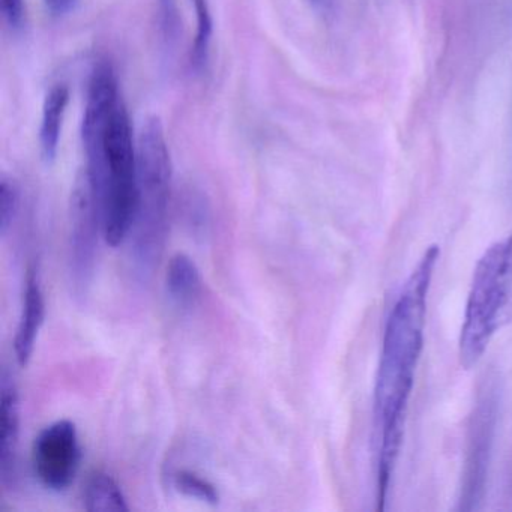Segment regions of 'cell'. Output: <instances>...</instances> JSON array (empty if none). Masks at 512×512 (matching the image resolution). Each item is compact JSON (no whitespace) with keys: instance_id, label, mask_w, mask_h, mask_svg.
Masks as SVG:
<instances>
[{"instance_id":"obj_6","label":"cell","mask_w":512,"mask_h":512,"mask_svg":"<svg viewBox=\"0 0 512 512\" xmlns=\"http://www.w3.org/2000/svg\"><path fill=\"white\" fill-rule=\"evenodd\" d=\"M497 398L491 386L479 395L475 413L470 425L469 451H467L466 473H464L463 494L461 503L481 500L487 478L488 457H490L491 439L496 424Z\"/></svg>"},{"instance_id":"obj_4","label":"cell","mask_w":512,"mask_h":512,"mask_svg":"<svg viewBox=\"0 0 512 512\" xmlns=\"http://www.w3.org/2000/svg\"><path fill=\"white\" fill-rule=\"evenodd\" d=\"M103 218L86 173L77 179L71 199L70 274L74 292L86 295L94 278L98 232Z\"/></svg>"},{"instance_id":"obj_14","label":"cell","mask_w":512,"mask_h":512,"mask_svg":"<svg viewBox=\"0 0 512 512\" xmlns=\"http://www.w3.org/2000/svg\"><path fill=\"white\" fill-rule=\"evenodd\" d=\"M20 190L13 179L4 176L0 181V235H8L19 214Z\"/></svg>"},{"instance_id":"obj_7","label":"cell","mask_w":512,"mask_h":512,"mask_svg":"<svg viewBox=\"0 0 512 512\" xmlns=\"http://www.w3.org/2000/svg\"><path fill=\"white\" fill-rule=\"evenodd\" d=\"M19 443V388L14 374L4 367L0 374V482L7 490L16 485Z\"/></svg>"},{"instance_id":"obj_8","label":"cell","mask_w":512,"mask_h":512,"mask_svg":"<svg viewBox=\"0 0 512 512\" xmlns=\"http://www.w3.org/2000/svg\"><path fill=\"white\" fill-rule=\"evenodd\" d=\"M44 317H46V299L41 286L40 272L32 268L29 269L28 278H26L22 316H20L16 341H14L17 362L22 367H26L31 361L38 335L43 328Z\"/></svg>"},{"instance_id":"obj_10","label":"cell","mask_w":512,"mask_h":512,"mask_svg":"<svg viewBox=\"0 0 512 512\" xmlns=\"http://www.w3.org/2000/svg\"><path fill=\"white\" fill-rule=\"evenodd\" d=\"M70 103V89L65 85H56L50 89L44 100L43 118H41V151L47 161H53L58 155L62 122Z\"/></svg>"},{"instance_id":"obj_5","label":"cell","mask_w":512,"mask_h":512,"mask_svg":"<svg viewBox=\"0 0 512 512\" xmlns=\"http://www.w3.org/2000/svg\"><path fill=\"white\" fill-rule=\"evenodd\" d=\"M82 446L74 422L68 419L53 422L44 428L32 448V466L38 481L47 490H67L79 472Z\"/></svg>"},{"instance_id":"obj_11","label":"cell","mask_w":512,"mask_h":512,"mask_svg":"<svg viewBox=\"0 0 512 512\" xmlns=\"http://www.w3.org/2000/svg\"><path fill=\"white\" fill-rule=\"evenodd\" d=\"M83 506L89 512L130 511L124 491L106 472H94L89 476L83 491Z\"/></svg>"},{"instance_id":"obj_3","label":"cell","mask_w":512,"mask_h":512,"mask_svg":"<svg viewBox=\"0 0 512 512\" xmlns=\"http://www.w3.org/2000/svg\"><path fill=\"white\" fill-rule=\"evenodd\" d=\"M506 305L505 244L500 241L485 250L473 272L458 341V356L464 370L481 361L494 334L506 326Z\"/></svg>"},{"instance_id":"obj_18","label":"cell","mask_w":512,"mask_h":512,"mask_svg":"<svg viewBox=\"0 0 512 512\" xmlns=\"http://www.w3.org/2000/svg\"><path fill=\"white\" fill-rule=\"evenodd\" d=\"M77 4H79V0H46L47 8L55 16L70 14L77 7Z\"/></svg>"},{"instance_id":"obj_17","label":"cell","mask_w":512,"mask_h":512,"mask_svg":"<svg viewBox=\"0 0 512 512\" xmlns=\"http://www.w3.org/2000/svg\"><path fill=\"white\" fill-rule=\"evenodd\" d=\"M2 11L11 28L19 29L25 19L23 0H2Z\"/></svg>"},{"instance_id":"obj_13","label":"cell","mask_w":512,"mask_h":512,"mask_svg":"<svg viewBox=\"0 0 512 512\" xmlns=\"http://www.w3.org/2000/svg\"><path fill=\"white\" fill-rule=\"evenodd\" d=\"M173 487L184 496L209 503V505H217L220 502L217 487L208 479L202 478L199 473L193 472V470H176L173 473Z\"/></svg>"},{"instance_id":"obj_15","label":"cell","mask_w":512,"mask_h":512,"mask_svg":"<svg viewBox=\"0 0 512 512\" xmlns=\"http://www.w3.org/2000/svg\"><path fill=\"white\" fill-rule=\"evenodd\" d=\"M161 29L167 40H173L179 31V14L175 0H160Z\"/></svg>"},{"instance_id":"obj_9","label":"cell","mask_w":512,"mask_h":512,"mask_svg":"<svg viewBox=\"0 0 512 512\" xmlns=\"http://www.w3.org/2000/svg\"><path fill=\"white\" fill-rule=\"evenodd\" d=\"M202 287V275L196 262L187 254H175L166 271V290L170 301L182 310H190L199 302Z\"/></svg>"},{"instance_id":"obj_2","label":"cell","mask_w":512,"mask_h":512,"mask_svg":"<svg viewBox=\"0 0 512 512\" xmlns=\"http://www.w3.org/2000/svg\"><path fill=\"white\" fill-rule=\"evenodd\" d=\"M172 158L163 122L146 119L137 137V209L131 226V262L142 280H149L163 256L167 239Z\"/></svg>"},{"instance_id":"obj_1","label":"cell","mask_w":512,"mask_h":512,"mask_svg":"<svg viewBox=\"0 0 512 512\" xmlns=\"http://www.w3.org/2000/svg\"><path fill=\"white\" fill-rule=\"evenodd\" d=\"M439 256L437 245L425 250L404 283L386 322L374 386V421L380 431V502H385L403 445L407 407L424 347L428 290Z\"/></svg>"},{"instance_id":"obj_16","label":"cell","mask_w":512,"mask_h":512,"mask_svg":"<svg viewBox=\"0 0 512 512\" xmlns=\"http://www.w3.org/2000/svg\"><path fill=\"white\" fill-rule=\"evenodd\" d=\"M505 244L506 289H508V305H506L505 323H512V233L503 241Z\"/></svg>"},{"instance_id":"obj_12","label":"cell","mask_w":512,"mask_h":512,"mask_svg":"<svg viewBox=\"0 0 512 512\" xmlns=\"http://www.w3.org/2000/svg\"><path fill=\"white\" fill-rule=\"evenodd\" d=\"M193 4L196 10L197 32L196 40L191 47L190 61L191 68L194 71H200L208 64L212 40V16L206 0H193Z\"/></svg>"}]
</instances>
